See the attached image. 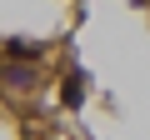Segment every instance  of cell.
I'll return each instance as SVG.
<instances>
[{"label": "cell", "instance_id": "obj_1", "mask_svg": "<svg viewBox=\"0 0 150 140\" xmlns=\"http://www.w3.org/2000/svg\"><path fill=\"white\" fill-rule=\"evenodd\" d=\"M60 95H65V105H80V100H85V85H80V75H70Z\"/></svg>", "mask_w": 150, "mask_h": 140}, {"label": "cell", "instance_id": "obj_2", "mask_svg": "<svg viewBox=\"0 0 150 140\" xmlns=\"http://www.w3.org/2000/svg\"><path fill=\"white\" fill-rule=\"evenodd\" d=\"M5 80H10V85H30L35 75H30V70H20V65H15V70H5Z\"/></svg>", "mask_w": 150, "mask_h": 140}]
</instances>
